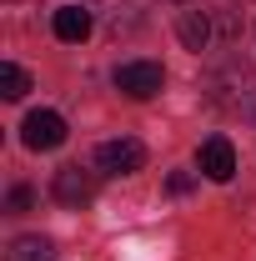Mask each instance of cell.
Wrapping results in <instances>:
<instances>
[{
    "instance_id": "cell-1",
    "label": "cell",
    "mask_w": 256,
    "mask_h": 261,
    "mask_svg": "<svg viewBox=\"0 0 256 261\" xmlns=\"http://www.w3.org/2000/svg\"><path fill=\"white\" fill-rule=\"evenodd\" d=\"M96 166L106 171V176H131V171H141V166H146V146H141L136 136L100 141V146H96Z\"/></svg>"
},
{
    "instance_id": "cell-2",
    "label": "cell",
    "mask_w": 256,
    "mask_h": 261,
    "mask_svg": "<svg viewBox=\"0 0 256 261\" xmlns=\"http://www.w3.org/2000/svg\"><path fill=\"white\" fill-rule=\"evenodd\" d=\"M166 86V70H161L156 61H126V65H116V91L131 100H151Z\"/></svg>"
},
{
    "instance_id": "cell-3",
    "label": "cell",
    "mask_w": 256,
    "mask_h": 261,
    "mask_svg": "<svg viewBox=\"0 0 256 261\" xmlns=\"http://www.w3.org/2000/svg\"><path fill=\"white\" fill-rule=\"evenodd\" d=\"M20 141H25L31 151H56L65 141V116L61 111H31L25 126H20Z\"/></svg>"
},
{
    "instance_id": "cell-4",
    "label": "cell",
    "mask_w": 256,
    "mask_h": 261,
    "mask_svg": "<svg viewBox=\"0 0 256 261\" xmlns=\"http://www.w3.org/2000/svg\"><path fill=\"white\" fill-rule=\"evenodd\" d=\"M56 201L61 206H91L96 201V176L81 166H61L56 171Z\"/></svg>"
},
{
    "instance_id": "cell-5",
    "label": "cell",
    "mask_w": 256,
    "mask_h": 261,
    "mask_svg": "<svg viewBox=\"0 0 256 261\" xmlns=\"http://www.w3.org/2000/svg\"><path fill=\"white\" fill-rule=\"evenodd\" d=\"M201 171L211 176V181H231L236 176V151H231V141L226 136H211V141H201Z\"/></svg>"
},
{
    "instance_id": "cell-6",
    "label": "cell",
    "mask_w": 256,
    "mask_h": 261,
    "mask_svg": "<svg viewBox=\"0 0 256 261\" xmlns=\"http://www.w3.org/2000/svg\"><path fill=\"white\" fill-rule=\"evenodd\" d=\"M50 31H56V40H65V45H81V40L91 35V10H86V5H61L56 20H50Z\"/></svg>"
},
{
    "instance_id": "cell-7",
    "label": "cell",
    "mask_w": 256,
    "mask_h": 261,
    "mask_svg": "<svg viewBox=\"0 0 256 261\" xmlns=\"http://www.w3.org/2000/svg\"><path fill=\"white\" fill-rule=\"evenodd\" d=\"M5 261H56V246L45 236H15L10 251H5Z\"/></svg>"
},
{
    "instance_id": "cell-8",
    "label": "cell",
    "mask_w": 256,
    "mask_h": 261,
    "mask_svg": "<svg viewBox=\"0 0 256 261\" xmlns=\"http://www.w3.org/2000/svg\"><path fill=\"white\" fill-rule=\"evenodd\" d=\"M176 31H181V40H186V50H206V40H211V20H206L201 10H186Z\"/></svg>"
},
{
    "instance_id": "cell-9",
    "label": "cell",
    "mask_w": 256,
    "mask_h": 261,
    "mask_svg": "<svg viewBox=\"0 0 256 261\" xmlns=\"http://www.w3.org/2000/svg\"><path fill=\"white\" fill-rule=\"evenodd\" d=\"M25 91H31V75H25L15 61H5V65H0V96H5V100H20Z\"/></svg>"
},
{
    "instance_id": "cell-10",
    "label": "cell",
    "mask_w": 256,
    "mask_h": 261,
    "mask_svg": "<svg viewBox=\"0 0 256 261\" xmlns=\"http://www.w3.org/2000/svg\"><path fill=\"white\" fill-rule=\"evenodd\" d=\"M31 201H35L31 186H10V196H5V206H10V211H31Z\"/></svg>"
},
{
    "instance_id": "cell-11",
    "label": "cell",
    "mask_w": 256,
    "mask_h": 261,
    "mask_svg": "<svg viewBox=\"0 0 256 261\" xmlns=\"http://www.w3.org/2000/svg\"><path fill=\"white\" fill-rule=\"evenodd\" d=\"M191 186H196V176H191V171H171V181H166V191H171V196H186Z\"/></svg>"
},
{
    "instance_id": "cell-12",
    "label": "cell",
    "mask_w": 256,
    "mask_h": 261,
    "mask_svg": "<svg viewBox=\"0 0 256 261\" xmlns=\"http://www.w3.org/2000/svg\"><path fill=\"white\" fill-rule=\"evenodd\" d=\"M176 5H181V0H176Z\"/></svg>"
}]
</instances>
